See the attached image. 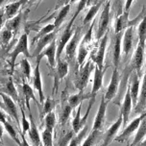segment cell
Segmentation results:
<instances>
[{
	"label": "cell",
	"mask_w": 146,
	"mask_h": 146,
	"mask_svg": "<svg viewBox=\"0 0 146 146\" xmlns=\"http://www.w3.org/2000/svg\"><path fill=\"white\" fill-rule=\"evenodd\" d=\"M81 34H82V27H77L75 29L74 35L71 38V40H69V42L67 43L66 46V61L68 62H72V61L75 58V55H76L77 48L79 47V44L81 42Z\"/></svg>",
	"instance_id": "obj_12"
},
{
	"label": "cell",
	"mask_w": 146,
	"mask_h": 146,
	"mask_svg": "<svg viewBox=\"0 0 146 146\" xmlns=\"http://www.w3.org/2000/svg\"><path fill=\"white\" fill-rule=\"evenodd\" d=\"M137 43L145 44L146 42V14L137 24Z\"/></svg>",
	"instance_id": "obj_34"
},
{
	"label": "cell",
	"mask_w": 146,
	"mask_h": 146,
	"mask_svg": "<svg viewBox=\"0 0 146 146\" xmlns=\"http://www.w3.org/2000/svg\"><path fill=\"white\" fill-rule=\"evenodd\" d=\"M100 146H104V145H103V144H101V145H100Z\"/></svg>",
	"instance_id": "obj_62"
},
{
	"label": "cell",
	"mask_w": 146,
	"mask_h": 146,
	"mask_svg": "<svg viewBox=\"0 0 146 146\" xmlns=\"http://www.w3.org/2000/svg\"><path fill=\"white\" fill-rule=\"evenodd\" d=\"M124 32L114 33L111 38V61L114 66V68H118L120 64L121 53H122V38H123Z\"/></svg>",
	"instance_id": "obj_8"
},
{
	"label": "cell",
	"mask_w": 146,
	"mask_h": 146,
	"mask_svg": "<svg viewBox=\"0 0 146 146\" xmlns=\"http://www.w3.org/2000/svg\"><path fill=\"white\" fill-rule=\"evenodd\" d=\"M110 17H111V1L106 0L105 4L103 5V9L98 21V28L95 34V38L97 40H101L109 32Z\"/></svg>",
	"instance_id": "obj_5"
},
{
	"label": "cell",
	"mask_w": 146,
	"mask_h": 146,
	"mask_svg": "<svg viewBox=\"0 0 146 146\" xmlns=\"http://www.w3.org/2000/svg\"><path fill=\"white\" fill-rule=\"evenodd\" d=\"M40 137L43 146H53V132L44 128Z\"/></svg>",
	"instance_id": "obj_44"
},
{
	"label": "cell",
	"mask_w": 146,
	"mask_h": 146,
	"mask_svg": "<svg viewBox=\"0 0 146 146\" xmlns=\"http://www.w3.org/2000/svg\"><path fill=\"white\" fill-rule=\"evenodd\" d=\"M135 113L141 114L146 111V71L142 77V82L140 85L139 96L137 106L135 107Z\"/></svg>",
	"instance_id": "obj_23"
},
{
	"label": "cell",
	"mask_w": 146,
	"mask_h": 146,
	"mask_svg": "<svg viewBox=\"0 0 146 146\" xmlns=\"http://www.w3.org/2000/svg\"><path fill=\"white\" fill-rule=\"evenodd\" d=\"M4 132H5V128H4V125L0 122V142H3V135H4Z\"/></svg>",
	"instance_id": "obj_54"
},
{
	"label": "cell",
	"mask_w": 146,
	"mask_h": 146,
	"mask_svg": "<svg viewBox=\"0 0 146 146\" xmlns=\"http://www.w3.org/2000/svg\"><path fill=\"white\" fill-rule=\"evenodd\" d=\"M73 22L74 21H72V20L70 19L69 23H67L66 27L62 31L60 38L57 40V61H59V60L61 59V54L62 53V51L66 49V46L67 45V43L69 42V40H71L73 35H74L75 30L72 28Z\"/></svg>",
	"instance_id": "obj_9"
},
{
	"label": "cell",
	"mask_w": 146,
	"mask_h": 146,
	"mask_svg": "<svg viewBox=\"0 0 146 146\" xmlns=\"http://www.w3.org/2000/svg\"><path fill=\"white\" fill-rule=\"evenodd\" d=\"M4 1H5V0H0V5H1L2 3H3Z\"/></svg>",
	"instance_id": "obj_58"
},
{
	"label": "cell",
	"mask_w": 146,
	"mask_h": 146,
	"mask_svg": "<svg viewBox=\"0 0 146 146\" xmlns=\"http://www.w3.org/2000/svg\"><path fill=\"white\" fill-rule=\"evenodd\" d=\"M122 125H123V117H122V114L119 113L118 117L115 121L111 124V126L109 128L107 131L104 133L103 135V143L102 144L104 146H108L111 141H113L114 139H115V135L118 132L119 128H120Z\"/></svg>",
	"instance_id": "obj_19"
},
{
	"label": "cell",
	"mask_w": 146,
	"mask_h": 146,
	"mask_svg": "<svg viewBox=\"0 0 146 146\" xmlns=\"http://www.w3.org/2000/svg\"><path fill=\"white\" fill-rule=\"evenodd\" d=\"M6 121H7V115H6V113H5L4 111H2L1 109H0V122H1L2 124H4Z\"/></svg>",
	"instance_id": "obj_52"
},
{
	"label": "cell",
	"mask_w": 146,
	"mask_h": 146,
	"mask_svg": "<svg viewBox=\"0 0 146 146\" xmlns=\"http://www.w3.org/2000/svg\"><path fill=\"white\" fill-rule=\"evenodd\" d=\"M83 104V103H82ZM82 104H80L78 106V111L76 114H75L74 118L72 120V130L75 132V134H78L81 130L84 128L86 125H87V119L88 115H90V110L92 108L93 105H90L88 104V110H87V113H86L85 116H81V111H82Z\"/></svg>",
	"instance_id": "obj_20"
},
{
	"label": "cell",
	"mask_w": 146,
	"mask_h": 146,
	"mask_svg": "<svg viewBox=\"0 0 146 146\" xmlns=\"http://www.w3.org/2000/svg\"><path fill=\"white\" fill-rule=\"evenodd\" d=\"M134 2V0H126L125 1V5H124V12H129L130 9L132 7V4Z\"/></svg>",
	"instance_id": "obj_51"
},
{
	"label": "cell",
	"mask_w": 146,
	"mask_h": 146,
	"mask_svg": "<svg viewBox=\"0 0 146 146\" xmlns=\"http://www.w3.org/2000/svg\"><path fill=\"white\" fill-rule=\"evenodd\" d=\"M87 3H88V0H79V2H78V6H77V10H76V12L74 13V15H73V17L71 18L72 21H74V20L76 19V17L79 15V14L85 9V8H87Z\"/></svg>",
	"instance_id": "obj_48"
},
{
	"label": "cell",
	"mask_w": 146,
	"mask_h": 146,
	"mask_svg": "<svg viewBox=\"0 0 146 146\" xmlns=\"http://www.w3.org/2000/svg\"><path fill=\"white\" fill-rule=\"evenodd\" d=\"M0 143H1V142H0ZM2 143H3V142H2Z\"/></svg>",
	"instance_id": "obj_63"
},
{
	"label": "cell",
	"mask_w": 146,
	"mask_h": 146,
	"mask_svg": "<svg viewBox=\"0 0 146 146\" xmlns=\"http://www.w3.org/2000/svg\"><path fill=\"white\" fill-rule=\"evenodd\" d=\"M32 82H33L34 88L38 93L40 104H43L44 101H45V95H44L43 88H42V79H41L40 64H36V67L34 69V73H33V77H32Z\"/></svg>",
	"instance_id": "obj_21"
},
{
	"label": "cell",
	"mask_w": 146,
	"mask_h": 146,
	"mask_svg": "<svg viewBox=\"0 0 146 146\" xmlns=\"http://www.w3.org/2000/svg\"><path fill=\"white\" fill-rule=\"evenodd\" d=\"M72 108L67 102V99H64V101L61 104V110L59 113V122L62 126H64L68 121L70 114L72 113Z\"/></svg>",
	"instance_id": "obj_28"
},
{
	"label": "cell",
	"mask_w": 146,
	"mask_h": 146,
	"mask_svg": "<svg viewBox=\"0 0 146 146\" xmlns=\"http://www.w3.org/2000/svg\"><path fill=\"white\" fill-rule=\"evenodd\" d=\"M20 23H21V15L18 14L17 17H15L12 19L8 20L7 24H6V28L9 30H11L13 33L17 31V29L19 28Z\"/></svg>",
	"instance_id": "obj_42"
},
{
	"label": "cell",
	"mask_w": 146,
	"mask_h": 146,
	"mask_svg": "<svg viewBox=\"0 0 146 146\" xmlns=\"http://www.w3.org/2000/svg\"><path fill=\"white\" fill-rule=\"evenodd\" d=\"M108 103L105 100L104 95H102L100 100V105L98 107L97 113L95 115L94 121H93L92 130H96V131H101L104 126V123L106 121V113H107V107H108Z\"/></svg>",
	"instance_id": "obj_18"
},
{
	"label": "cell",
	"mask_w": 146,
	"mask_h": 146,
	"mask_svg": "<svg viewBox=\"0 0 146 146\" xmlns=\"http://www.w3.org/2000/svg\"><path fill=\"white\" fill-rule=\"evenodd\" d=\"M3 125H4V128H5V131H6L7 134L10 135V137H11V139L14 140L18 146H19L20 142H21V139L19 137L20 135H18V132L17 131V129L15 128L14 125L8 120L5 122Z\"/></svg>",
	"instance_id": "obj_33"
},
{
	"label": "cell",
	"mask_w": 146,
	"mask_h": 146,
	"mask_svg": "<svg viewBox=\"0 0 146 146\" xmlns=\"http://www.w3.org/2000/svg\"><path fill=\"white\" fill-rule=\"evenodd\" d=\"M56 29H57V28H56V26L54 25V23H50V24H47V25L43 26V27L38 32V34L36 35V36L34 38L33 40L34 41L38 40L40 38H42V36L48 35V34L54 32V31H56Z\"/></svg>",
	"instance_id": "obj_41"
},
{
	"label": "cell",
	"mask_w": 146,
	"mask_h": 146,
	"mask_svg": "<svg viewBox=\"0 0 146 146\" xmlns=\"http://www.w3.org/2000/svg\"><path fill=\"white\" fill-rule=\"evenodd\" d=\"M100 2V0H88V3H87V8H90L92 6H94L97 3Z\"/></svg>",
	"instance_id": "obj_53"
},
{
	"label": "cell",
	"mask_w": 146,
	"mask_h": 146,
	"mask_svg": "<svg viewBox=\"0 0 146 146\" xmlns=\"http://www.w3.org/2000/svg\"><path fill=\"white\" fill-rule=\"evenodd\" d=\"M40 146H43V144H42V143H41V144H40Z\"/></svg>",
	"instance_id": "obj_61"
},
{
	"label": "cell",
	"mask_w": 146,
	"mask_h": 146,
	"mask_svg": "<svg viewBox=\"0 0 146 146\" xmlns=\"http://www.w3.org/2000/svg\"><path fill=\"white\" fill-rule=\"evenodd\" d=\"M88 133V125H86V126L83 128L81 131L76 134L74 135V137L70 140L68 146H81L82 145L83 141L85 140L86 139V135H87Z\"/></svg>",
	"instance_id": "obj_36"
},
{
	"label": "cell",
	"mask_w": 146,
	"mask_h": 146,
	"mask_svg": "<svg viewBox=\"0 0 146 146\" xmlns=\"http://www.w3.org/2000/svg\"><path fill=\"white\" fill-rule=\"evenodd\" d=\"M127 87L130 90V93H131L133 106L135 107L137 104V101H139V88H140V77L137 75V73L135 71H133L130 74Z\"/></svg>",
	"instance_id": "obj_16"
},
{
	"label": "cell",
	"mask_w": 146,
	"mask_h": 146,
	"mask_svg": "<svg viewBox=\"0 0 146 146\" xmlns=\"http://www.w3.org/2000/svg\"><path fill=\"white\" fill-rule=\"evenodd\" d=\"M43 57H46L48 64L52 69L56 67L57 64V40H54L44 50L41 52L40 56L36 58V64H40Z\"/></svg>",
	"instance_id": "obj_15"
},
{
	"label": "cell",
	"mask_w": 146,
	"mask_h": 146,
	"mask_svg": "<svg viewBox=\"0 0 146 146\" xmlns=\"http://www.w3.org/2000/svg\"><path fill=\"white\" fill-rule=\"evenodd\" d=\"M56 122H57V116L55 111H51L46 114L44 116V127L45 129L49 130V131H54V128L56 126Z\"/></svg>",
	"instance_id": "obj_38"
},
{
	"label": "cell",
	"mask_w": 146,
	"mask_h": 146,
	"mask_svg": "<svg viewBox=\"0 0 146 146\" xmlns=\"http://www.w3.org/2000/svg\"><path fill=\"white\" fill-rule=\"evenodd\" d=\"M1 66H2V64H1V61H0V68H1Z\"/></svg>",
	"instance_id": "obj_59"
},
{
	"label": "cell",
	"mask_w": 146,
	"mask_h": 146,
	"mask_svg": "<svg viewBox=\"0 0 146 146\" xmlns=\"http://www.w3.org/2000/svg\"><path fill=\"white\" fill-rule=\"evenodd\" d=\"M29 119H30V129L28 131L27 135L28 137H29V140L31 142L32 146H40L41 143V137L40 134L38 132V128L36 126L35 120H34V117L32 115V113H29Z\"/></svg>",
	"instance_id": "obj_24"
},
{
	"label": "cell",
	"mask_w": 146,
	"mask_h": 146,
	"mask_svg": "<svg viewBox=\"0 0 146 146\" xmlns=\"http://www.w3.org/2000/svg\"><path fill=\"white\" fill-rule=\"evenodd\" d=\"M123 2L124 0H114L113 3V11L114 12V15H115V17L120 15L122 13H123Z\"/></svg>",
	"instance_id": "obj_47"
},
{
	"label": "cell",
	"mask_w": 146,
	"mask_h": 146,
	"mask_svg": "<svg viewBox=\"0 0 146 146\" xmlns=\"http://www.w3.org/2000/svg\"><path fill=\"white\" fill-rule=\"evenodd\" d=\"M0 146H4V145H3V143H2V142L0 143Z\"/></svg>",
	"instance_id": "obj_60"
},
{
	"label": "cell",
	"mask_w": 146,
	"mask_h": 146,
	"mask_svg": "<svg viewBox=\"0 0 146 146\" xmlns=\"http://www.w3.org/2000/svg\"><path fill=\"white\" fill-rule=\"evenodd\" d=\"M24 4L23 0H19V1H15L12 2V3L7 4L4 8V12H5V17L8 20L12 19L15 17H17L18 15V11L20 10L22 5Z\"/></svg>",
	"instance_id": "obj_27"
},
{
	"label": "cell",
	"mask_w": 146,
	"mask_h": 146,
	"mask_svg": "<svg viewBox=\"0 0 146 146\" xmlns=\"http://www.w3.org/2000/svg\"><path fill=\"white\" fill-rule=\"evenodd\" d=\"M5 94H7L8 96H10L13 100L15 101V102H18V95H17V88H15L14 82H13L12 78H10L9 81L7 82L6 86H5L4 88V92Z\"/></svg>",
	"instance_id": "obj_37"
},
{
	"label": "cell",
	"mask_w": 146,
	"mask_h": 146,
	"mask_svg": "<svg viewBox=\"0 0 146 146\" xmlns=\"http://www.w3.org/2000/svg\"><path fill=\"white\" fill-rule=\"evenodd\" d=\"M20 68H21L22 74L24 75L27 81L31 80V73H32V66H31L30 62H28L27 58H23L19 62Z\"/></svg>",
	"instance_id": "obj_40"
},
{
	"label": "cell",
	"mask_w": 146,
	"mask_h": 146,
	"mask_svg": "<svg viewBox=\"0 0 146 146\" xmlns=\"http://www.w3.org/2000/svg\"><path fill=\"white\" fill-rule=\"evenodd\" d=\"M135 45V26L127 28L124 32L122 38V51H123L124 60L127 61L131 57V53ZM131 59V58H130Z\"/></svg>",
	"instance_id": "obj_10"
},
{
	"label": "cell",
	"mask_w": 146,
	"mask_h": 146,
	"mask_svg": "<svg viewBox=\"0 0 146 146\" xmlns=\"http://www.w3.org/2000/svg\"><path fill=\"white\" fill-rule=\"evenodd\" d=\"M145 14H146V7L144 6L142 8L141 12L137 15V17L130 20L129 12H123L120 15L115 17V20H114V33L125 32V30H126L127 28L139 24L140 22V20H141L143 17L145 15Z\"/></svg>",
	"instance_id": "obj_2"
},
{
	"label": "cell",
	"mask_w": 146,
	"mask_h": 146,
	"mask_svg": "<svg viewBox=\"0 0 146 146\" xmlns=\"http://www.w3.org/2000/svg\"><path fill=\"white\" fill-rule=\"evenodd\" d=\"M102 135V132L101 131H96V130H92L90 135L86 137V139L83 141L81 146H94L96 143L98 142L99 139Z\"/></svg>",
	"instance_id": "obj_35"
},
{
	"label": "cell",
	"mask_w": 146,
	"mask_h": 146,
	"mask_svg": "<svg viewBox=\"0 0 146 146\" xmlns=\"http://www.w3.org/2000/svg\"><path fill=\"white\" fill-rule=\"evenodd\" d=\"M145 137H146V115L141 120L139 128H137V133H135V139L133 140L131 146H139L140 143L143 141Z\"/></svg>",
	"instance_id": "obj_31"
},
{
	"label": "cell",
	"mask_w": 146,
	"mask_h": 146,
	"mask_svg": "<svg viewBox=\"0 0 146 146\" xmlns=\"http://www.w3.org/2000/svg\"><path fill=\"white\" fill-rule=\"evenodd\" d=\"M76 135L75 132L73 130H67L62 134L60 139H58V143H57V146H68L70 140H71L74 135Z\"/></svg>",
	"instance_id": "obj_39"
},
{
	"label": "cell",
	"mask_w": 146,
	"mask_h": 146,
	"mask_svg": "<svg viewBox=\"0 0 146 146\" xmlns=\"http://www.w3.org/2000/svg\"><path fill=\"white\" fill-rule=\"evenodd\" d=\"M68 74V62L66 60L60 59L57 61L56 64V71H55V77H54V88H53V93H56L59 88L60 81L64 79L66 75Z\"/></svg>",
	"instance_id": "obj_17"
},
{
	"label": "cell",
	"mask_w": 146,
	"mask_h": 146,
	"mask_svg": "<svg viewBox=\"0 0 146 146\" xmlns=\"http://www.w3.org/2000/svg\"><path fill=\"white\" fill-rule=\"evenodd\" d=\"M20 113H21V122H20V127H21V133L23 135H26L30 129V121H28L27 117L25 115L24 109H22V107L20 106Z\"/></svg>",
	"instance_id": "obj_45"
},
{
	"label": "cell",
	"mask_w": 146,
	"mask_h": 146,
	"mask_svg": "<svg viewBox=\"0 0 146 146\" xmlns=\"http://www.w3.org/2000/svg\"><path fill=\"white\" fill-rule=\"evenodd\" d=\"M20 139H21V142H20V145L19 146H31V144L28 142L27 139L25 137V135H23L21 132H20Z\"/></svg>",
	"instance_id": "obj_49"
},
{
	"label": "cell",
	"mask_w": 146,
	"mask_h": 146,
	"mask_svg": "<svg viewBox=\"0 0 146 146\" xmlns=\"http://www.w3.org/2000/svg\"><path fill=\"white\" fill-rule=\"evenodd\" d=\"M139 146H146V139H143V141L140 143V144Z\"/></svg>",
	"instance_id": "obj_56"
},
{
	"label": "cell",
	"mask_w": 146,
	"mask_h": 146,
	"mask_svg": "<svg viewBox=\"0 0 146 146\" xmlns=\"http://www.w3.org/2000/svg\"><path fill=\"white\" fill-rule=\"evenodd\" d=\"M70 7H71L70 4H66L64 6H62L61 8V10H60V12L58 13V15H56L55 20H54V25L56 26L57 29L62 24V22H64V19L66 18L67 15H68V13L70 11Z\"/></svg>",
	"instance_id": "obj_32"
},
{
	"label": "cell",
	"mask_w": 146,
	"mask_h": 146,
	"mask_svg": "<svg viewBox=\"0 0 146 146\" xmlns=\"http://www.w3.org/2000/svg\"><path fill=\"white\" fill-rule=\"evenodd\" d=\"M77 71L75 72V76L73 83H74L75 88H77L79 91H84L85 88L87 87L88 82L90 80V74L92 71H94L95 68V64L90 59L86 62L82 67L77 66Z\"/></svg>",
	"instance_id": "obj_1"
},
{
	"label": "cell",
	"mask_w": 146,
	"mask_h": 146,
	"mask_svg": "<svg viewBox=\"0 0 146 146\" xmlns=\"http://www.w3.org/2000/svg\"><path fill=\"white\" fill-rule=\"evenodd\" d=\"M19 55H23L25 58H28V57L31 56V54L29 52V46H28V35L25 33L20 36V38H18L15 46L9 55V60H10V64H11L12 71L15 68V61H17V57L19 56Z\"/></svg>",
	"instance_id": "obj_4"
},
{
	"label": "cell",
	"mask_w": 146,
	"mask_h": 146,
	"mask_svg": "<svg viewBox=\"0 0 146 146\" xmlns=\"http://www.w3.org/2000/svg\"><path fill=\"white\" fill-rule=\"evenodd\" d=\"M90 93L86 94V93H84V91H79L78 93H75V94H72L69 97H67V102H68V104L72 109H75L80 104H82L85 99H88L90 100Z\"/></svg>",
	"instance_id": "obj_30"
},
{
	"label": "cell",
	"mask_w": 146,
	"mask_h": 146,
	"mask_svg": "<svg viewBox=\"0 0 146 146\" xmlns=\"http://www.w3.org/2000/svg\"><path fill=\"white\" fill-rule=\"evenodd\" d=\"M105 2H106V0H100V2H99V3H97L96 5H94V6L90 7V9H88L87 15H86L84 20H83V25L87 26V25L90 24V22H92L93 20H94V18L96 17V15H97V13L99 12L100 8L102 7L104 4H105Z\"/></svg>",
	"instance_id": "obj_29"
},
{
	"label": "cell",
	"mask_w": 146,
	"mask_h": 146,
	"mask_svg": "<svg viewBox=\"0 0 146 146\" xmlns=\"http://www.w3.org/2000/svg\"><path fill=\"white\" fill-rule=\"evenodd\" d=\"M22 92L23 96H24V101H25V105L26 109H27L28 113H31V106H30V101L33 100L36 105H38V100L36 99L35 93H34V90L31 88V86L28 83H23L22 86Z\"/></svg>",
	"instance_id": "obj_26"
},
{
	"label": "cell",
	"mask_w": 146,
	"mask_h": 146,
	"mask_svg": "<svg viewBox=\"0 0 146 146\" xmlns=\"http://www.w3.org/2000/svg\"><path fill=\"white\" fill-rule=\"evenodd\" d=\"M109 40V32L101 40H97L90 51V60L99 68H104V60L107 49V43Z\"/></svg>",
	"instance_id": "obj_3"
},
{
	"label": "cell",
	"mask_w": 146,
	"mask_h": 146,
	"mask_svg": "<svg viewBox=\"0 0 146 146\" xmlns=\"http://www.w3.org/2000/svg\"><path fill=\"white\" fill-rule=\"evenodd\" d=\"M13 35H14V33H13L11 30L7 29V28L2 30L1 34H0V40H1V43L3 44V45H7V44L9 43V41L11 40V38H13Z\"/></svg>",
	"instance_id": "obj_46"
},
{
	"label": "cell",
	"mask_w": 146,
	"mask_h": 146,
	"mask_svg": "<svg viewBox=\"0 0 146 146\" xmlns=\"http://www.w3.org/2000/svg\"><path fill=\"white\" fill-rule=\"evenodd\" d=\"M133 107L134 106H133L131 93H130V90L127 87V90L125 91L123 103H122L121 108H120V113L122 114V117H123V126L124 127H126L128 121H129L130 114H131V111H132Z\"/></svg>",
	"instance_id": "obj_22"
},
{
	"label": "cell",
	"mask_w": 146,
	"mask_h": 146,
	"mask_svg": "<svg viewBox=\"0 0 146 146\" xmlns=\"http://www.w3.org/2000/svg\"><path fill=\"white\" fill-rule=\"evenodd\" d=\"M145 115H146V111L140 114L139 117L135 118L134 120H133L132 122H130L128 125H126V127H125V129L123 130V132H122L120 135H117V137H115L114 141L123 142V141H125V140H127L130 137H131V135H133L137 130L140 122H141L142 119L144 118Z\"/></svg>",
	"instance_id": "obj_14"
},
{
	"label": "cell",
	"mask_w": 146,
	"mask_h": 146,
	"mask_svg": "<svg viewBox=\"0 0 146 146\" xmlns=\"http://www.w3.org/2000/svg\"><path fill=\"white\" fill-rule=\"evenodd\" d=\"M42 105L43 106H42V111H41V116H45L47 113L53 111L56 103H55L54 99H52L51 97H47L45 98V101H44Z\"/></svg>",
	"instance_id": "obj_43"
},
{
	"label": "cell",
	"mask_w": 146,
	"mask_h": 146,
	"mask_svg": "<svg viewBox=\"0 0 146 146\" xmlns=\"http://www.w3.org/2000/svg\"><path fill=\"white\" fill-rule=\"evenodd\" d=\"M54 40H56V31H54V32H52L50 34H48V35L42 36L41 38H40V40H38V43H36V46L33 52L32 56L38 58L41 52L47 47Z\"/></svg>",
	"instance_id": "obj_25"
},
{
	"label": "cell",
	"mask_w": 146,
	"mask_h": 146,
	"mask_svg": "<svg viewBox=\"0 0 146 146\" xmlns=\"http://www.w3.org/2000/svg\"><path fill=\"white\" fill-rule=\"evenodd\" d=\"M144 53H145V44L137 43L135 50L133 54L132 60H130L129 64L127 67L131 72L135 71L139 77L142 74V66L144 62Z\"/></svg>",
	"instance_id": "obj_6"
},
{
	"label": "cell",
	"mask_w": 146,
	"mask_h": 146,
	"mask_svg": "<svg viewBox=\"0 0 146 146\" xmlns=\"http://www.w3.org/2000/svg\"><path fill=\"white\" fill-rule=\"evenodd\" d=\"M77 1H79V0H68V4H73V3H75V2H77Z\"/></svg>",
	"instance_id": "obj_57"
},
{
	"label": "cell",
	"mask_w": 146,
	"mask_h": 146,
	"mask_svg": "<svg viewBox=\"0 0 146 146\" xmlns=\"http://www.w3.org/2000/svg\"><path fill=\"white\" fill-rule=\"evenodd\" d=\"M24 1V4L26 3V2H29V3H34V2L38 1V0H23Z\"/></svg>",
	"instance_id": "obj_55"
},
{
	"label": "cell",
	"mask_w": 146,
	"mask_h": 146,
	"mask_svg": "<svg viewBox=\"0 0 146 146\" xmlns=\"http://www.w3.org/2000/svg\"><path fill=\"white\" fill-rule=\"evenodd\" d=\"M120 74L118 72V68H113V74H111V81H110V84L108 86L106 92L104 93V97L107 102H110L111 100H113V97L117 94L119 88V84H120Z\"/></svg>",
	"instance_id": "obj_13"
},
{
	"label": "cell",
	"mask_w": 146,
	"mask_h": 146,
	"mask_svg": "<svg viewBox=\"0 0 146 146\" xmlns=\"http://www.w3.org/2000/svg\"><path fill=\"white\" fill-rule=\"evenodd\" d=\"M108 69V66H104V68H99L98 66H95L94 68V74H93V83H92V88L90 92V98L88 104L93 105L95 103V99L97 96L99 90L103 87V80L104 76H105L106 70Z\"/></svg>",
	"instance_id": "obj_7"
},
{
	"label": "cell",
	"mask_w": 146,
	"mask_h": 146,
	"mask_svg": "<svg viewBox=\"0 0 146 146\" xmlns=\"http://www.w3.org/2000/svg\"><path fill=\"white\" fill-rule=\"evenodd\" d=\"M0 97L2 100V107L5 110L6 113L9 114L14 120L17 122V126L20 128V120H19V115H18V111H17V102L14 101L13 99L5 94L3 92H0Z\"/></svg>",
	"instance_id": "obj_11"
},
{
	"label": "cell",
	"mask_w": 146,
	"mask_h": 146,
	"mask_svg": "<svg viewBox=\"0 0 146 146\" xmlns=\"http://www.w3.org/2000/svg\"><path fill=\"white\" fill-rule=\"evenodd\" d=\"M4 21H5V12H4V8H3V9H0V30L3 27Z\"/></svg>",
	"instance_id": "obj_50"
}]
</instances>
